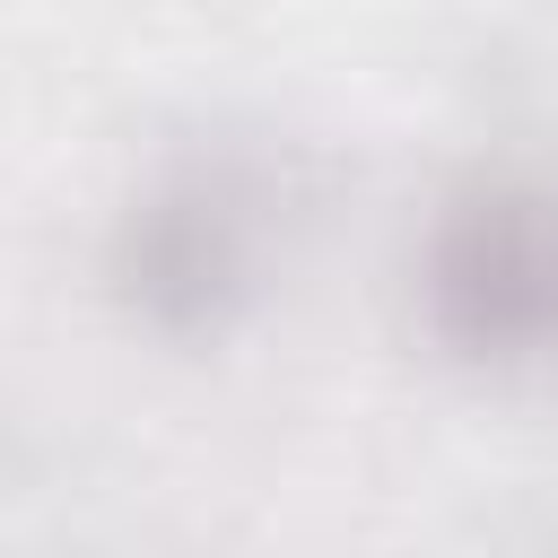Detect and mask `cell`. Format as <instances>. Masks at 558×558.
Instances as JSON below:
<instances>
[{
  "mask_svg": "<svg viewBox=\"0 0 558 558\" xmlns=\"http://www.w3.org/2000/svg\"><path fill=\"white\" fill-rule=\"evenodd\" d=\"M288 235V166L253 140L174 148L113 218V296L157 340H218L270 279Z\"/></svg>",
  "mask_w": 558,
  "mask_h": 558,
  "instance_id": "6da1fadb",
  "label": "cell"
},
{
  "mask_svg": "<svg viewBox=\"0 0 558 558\" xmlns=\"http://www.w3.org/2000/svg\"><path fill=\"white\" fill-rule=\"evenodd\" d=\"M418 323L471 375H558V174L480 166L418 227Z\"/></svg>",
  "mask_w": 558,
  "mask_h": 558,
  "instance_id": "7a4b0ae2",
  "label": "cell"
}]
</instances>
